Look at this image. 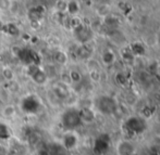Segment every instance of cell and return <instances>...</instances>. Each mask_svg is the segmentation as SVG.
Here are the masks:
<instances>
[{"mask_svg": "<svg viewBox=\"0 0 160 155\" xmlns=\"http://www.w3.org/2000/svg\"><path fill=\"white\" fill-rule=\"evenodd\" d=\"M150 155H160V145H152L149 149Z\"/></svg>", "mask_w": 160, "mask_h": 155, "instance_id": "obj_33", "label": "cell"}, {"mask_svg": "<svg viewBox=\"0 0 160 155\" xmlns=\"http://www.w3.org/2000/svg\"><path fill=\"white\" fill-rule=\"evenodd\" d=\"M42 103L36 94H28L20 102V109L26 115H35L42 110Z\"/></svg>", "mask_w": 160, "mask_h": 155, "instance_id": "obj_4", "label": "cell"}, {"mask_svg": "<svg viewBox=\"0 0 160 155\" xmlns=\"http://www.w3.org/2000/svg\"><path fill=\"white\" fill-rule=\"evenodd\" d=\"M122 58L125 60L127 62H132L133 60H134V55H133V53L131 52V50H130V48H127L125 50H123L122 51Z\"/></svg>", "mask_w": 160, "mask_h": 155, "instance_id": "obj_31", "label": "cell"}, {"mask_svg": "<svg viewBox=\"0 0 160 155\" xmlns=\"http://www.w3.org/2000/svg\"><path fill=\"white\" fill-rule=\"evenodd\" d=\"M117 152H118V155H135L136 148L131 141L122 140L118 143Z\"/></svg>", "mask_w": 160, "mask_h": 155, "instance_id": "obj_11", "label": "cell"}, {"mask_svg": "<svg viewBox=\"0 0 160 155\" xmlns=\"http://www.w3.org/2000/svg\"><path fill=\"white\" fill-rule=\"evenodd\" d=\"M1 114L4 118H12L17 114V107L13 104H8L2 109Z\"/></svg>", "mask_w": 160, "mask_h": 155, "instance_id": "obj_22", "label": "cell"}, {"mask_svg": "<svg viewBox=\"0 0 160 155\" xmlns=\"http://www.w3.org/2000/svg\"><path fill=\"white\" fill-rule=\"evenodd\" d=\"M116 82L120 86H125L128 84V77L124 73H118L116 75Z\"/></svg>", "mask_w": 160, "mask_h": 155, "instance_id": "obj_30", "label": "cell"}, {"mask_svg": "<svg viewBox=\"0 0 160 155\" xmlns=\"http://www.w3.org/2000/svg\"><path fill=\"white\" fill-rule=\"evenodd\" d=\"M26 74L32 79L34 84L44 86L48 82V74L40 65H28L26 66Z\"/></svg>", "mask_w": 160, "mask_h": 155, "instance_id": "obj_6", "label": "cell"}, {"mask_svg": "<svg viewBox=\"0 0 160 155\" xmlns=\"http://www.w3.org/2000/svg\"><path fill=\"white\" fill-rule=\"evenodd\" d=\"M80 114L83 124H91L96 118L95 112L91 107H82V109H80Z\"/></svg>", "mask_w": 160, "mask_h": 155, "instance_id": "obj_12", "label": "cell"}, {"mask_svg": "<svg viewBox=\"0 0 160 155\" xmlns=\"http://www.w3.org/2000/svg\"><path fill=\"white\" fill-rule=\"evenodd\" d=\"M89 76H91V79L93 82H99V79H100V73H99L98 69H92V71H89Z\"/></svg>", "mask_w": 160, "mask_h": 155, "instance_id": "obj_32", "label": "cell"}, {"mask_svg": "<svg viewBox=\"0 0 160 155\" xmlns=\"http://www.w3.org/2000/svg\"><path fill=\"white\" fill-rule=\"evenodd\" d=\"M130 50L134 57H142L145 54V47L141 42H133L130 46Z\"/></svg>", "mask_w": 160, "mask_h": 155, "instance_id": "obj_21", "label": "cell"}, {"mask_svg": "<svg viewBox=\"0 0 160 155\" xmlns=\"http://www.w3.org/2000/svg\"><path fill=\"white\" fill-rule=\"evenodd\" d=\"M123 127L130 136H141L147 129V122L141 116H131L124 122Z\"/></svg>", "mask_w": 160, "mask_h": 155, "instance_id": "obj_2", "label": "cell"}, {"mask_svg": "<svg viewBox=\"0 0 160 155\" xmlns=\"http://www.w3.org/2000/svg\"><path fill=\"white\" fill-rule=\"evenodd\" d=\"M46 13V8L42 4H36V6L31 7L26 12V16H28V21L31 24H36L38 25L39 22L42 20Z\"/></svg>", "mask_w": 160, "mask_h": 155, "instance_id": "obj_9", "label": "cell"}, {"mask_svg": "<svg viewBox=\"0 0 160 155\" xmlns=\"http://www.w3.org/2000/svg\"><path fill=\"white\" fill-rule=\"evenodd\" d=\"M26 139H28V141L31 143V144L34 145L40 140V136L37 131H35V130H30V131L26 134Z\"/></svg>", "mask_w": 160, "mask_h": 155, "instance_id": "obj_26", "label": "cell"}, {"mask_svg": "<svg viewBox=\"0 0 160 155\" xmlns=\"http://www.w3.org/2000/svg\"><path fill=\"white\" fill-rule=\"evenodd\" d=\"M61 144L65 148L67 151H71V150L75 149L78 144V134L74 131H67L63 136H62Z\"/></svg>", "mask_w": 160, "mask_h": 155, "instance_id": "obj_10", "label": "cell"}, {"mask_svg": "<svg viewBox=\"0 0 160 155\" xmlns=\"http://www.w3.org/2000/svg\"><path fill=\"white\" fill-rule=\"evenodd\" d=\"M80 10H81V6L78 1H76V0H70V1H68L67 11L65 12H68L69 15H71V16L78 15Z\"/></svg>", "mask_w": 160, "mask_h": 155, "instance_id": "obj_19", "label": "cell"}, {"mask_svg": "<svg viewBox=\"0 0 160 155\" xmlns=\"http://www.w3.org/2000/svg\"><path fill=\"white\" fill-rule=\"evenodd\" d=\"M52 91L55 93V96H57L58 99H61V100H64L68 96H70V91L67 87V84L65 82H61V84L56 85L52 88Z\"/></svg>", "mask_w": 160, "mask_h": 155, "instance_id": "obj_14", "label": "cell"}, {"mask_svg": "<svg viewBox=\"0 0 160 155\" xmlns=\"http://www.w3.org/2000/svg\"><path fill=\"white\" fill-rule=\"evenodd\" d=\"M92 53H93V49L89 47V42L88 44L80 45L78 48L76 49V55L78 57V59L88 60V59H91Z\"/></svg>", "mask_w": 160, "mask_h": 155, "instance_id": "obj_13", "label": "cell"}, {"mask_svg": "<svg viewBox=\"0 0 160 155\" xmlns=\"http://www.w3.org/2000/svg\"><path fill=\"white\" fill-rule=\"evenodd\" d=\"M110 7L108 6V4L106 3H100L98 7H97L96 9V13L97 15H98L99 17H102V19H105L106 16H108V15L110 14Z\"/></svg>", "mask_w": 160, "mask_h": 155, "instance_id": "obj_23", "label": "cell"}, {"mask_svg": "<svg viewBox=\"0 0 160 155\" xmlns=\"http://www.w3.org/2000/svg\"><path fill=\"white\" fill-rule=\"evenodd\" d=\"M96 109L98 110L99 113L103 115H113L118 111V102L111 96H100L96 99Z\"/></svg>", "mask_w": 160, "mask_h": 155, "instance_id": "obj_3", "label": "cell"}, {"mask_svg": "<svg viewBox=\"0 0 160 155\" xmlns=\"http://www.w3.org/2000/svg\"><path fill=\"white\" fill-rule=\"evenodd\" d=\"M52 59H53V61L57 63V64L65 65V64H67V62H68V60H69V57H68V54L64 52V51L57 50V51H55V52H53Z\"/></svg>", "mask_w": 160, "mask_h": 155, "instance_id": "obj_20", "label": "cell"}, {"mask_svg": "<svg viewBox=\"0 0 160 155\" xmlns=\"http://www.w3.org/2000/svg\"><path fill=\"white\" fill-rule=\"evenodd\" d=\"M82 1H87V0H82Z\"/></svg>", "mask_w": 160, "mask_h": 155, "instance_id": "obj_36", "label": "cell"}, {"mask_svg": "<svg viewBox=\"0 0 160 155\" xmlns=\"http://www.w3.org/2000/svg\"><path fill=\"white\" fill-rule=\"evenodd\" d=\"M72 31H73L74 38H75L76 41L80 45L88 44L94 37L93 30L91 28V26L86 25L84 22H82L80 25L76 26L75 28H73Z\"/></svg>", "mask_w": 160, "mask_h": 155, "instance_id": "obj_7", "label": "cell"}, {"mask_svg": "<svg viewBox=\"0 0 160 155\" xmlns=\"http://www.w3.org/2000/svg\"><path fill=\"white\" fill-rule=\"evenodd\" d=\"M69 79H70V82H73V84H80L83 79V75L78 69H71V71L69 72Z\"/></svg>", "mask_w": 160, "mask_h": 155, "instance_id": "obj_24", "label": "cell"}, {"mask_svg": "<svg viewBox=\"0 0 160 155\" xmlns=\"http://www.w3.org/2000/svg\"><path fill=\"white\" fill-rule=\"evenodd\" d=\"M8 82V90L11 93H18L20 91V89H21L20 84L15 79L10 80V82Z\"/></svg>", "mask_w": 160, "mask_h": 155, "instance_id": "obj_27", "label": "cell"}, {"mask_svg": "<svg viewBox=\"0 0 160 155\" xmlns=\"http://www.w3.org/2000/svg\"><path fill=\"white\" fill-rule=\"evenodd\" d=\"M89 1H92V2H96V3H97V2H100V0H89Z\"/></svg>", "mask_w": 160, "mask_h": 155, "instance_id": "obj_35", "label": "cell"}, {"mask_svg": "<svg viewBox=\"0 0 160 155\" xmlns=\"http://www.w3.org/2000/svg\"><path fill=\"white\" fill-rule=\"evenodd\" d=\"M12 137V130L6 123L0 122V141H6L11 139Z\"/></svg>", "mask_w": 160, "mask_h": 155, "instance_id": "obj_18", "label": "cell"}, {"mask_svg": "<svg viewBox=\"0 0 160 155\" xmlns=\"http://www.w3.org/2000/svg\"><path fill=\"white\" fill-rule=\"evenodd\" d=\"M14 55L25 66L34 64L40 65V63H42L40 55L31 48H17V52H14Z\"/></svg>", "mask_w": 160, "mask_h": 155, "instance_id": "obj_5", "label": "cell"}, {"mask_svg": "<svg viewBox=\"0 0 160 155\" xmlns=\"http://www.w3.org/2000/svg\"><path fill=\"white\" fill-rule=\"evenodd\" d=\"M67 6H68L67 0H56L55 2V9L58 12L64 13L67 11Z\"/></svg>", "mask_w": 160, "mask_h": 155, "instance_id": "obj_28", "label": "cell"}, {"mask_svg": "<svg viewBox=\"0 0 160 155\" xmlns=\"http://www.w3.org/2000/svg\"><path fill=\"white\" fill-rule=\"evenodd\" d=\"M1 75H2V77H3V79L6 80V82H10V80H13V79H14V77H15L14 72H13V69L11 68L10 66L2 67Z\"/></svg>", "mask_w": 160, "mask_h": 155, "instance_id": "obj_25", "label": "cell"}, {"mask_svg": "<svg viewBox=\"0 0 160 155\" xmlns=\"http://www.w3.org/2000/svg\"><path fill=\"white\" fill-rule=\"evenodd\" d=\"M116 59H117L116 54H114L113 51L110 50V49H107V50H105L101 53V62H102V64L107 65V66L113 64Z\"/></svg>", "mask_w": 160, "mask_h": 155, "instance_id": "obj_16", "label": "cell"}, {"mask_svg": "<svg viewBox=\"0 0 160 155\" xmlns=\"http://www.w3.org/2000/svg\"><path fill=\"white\" fill-rule=\"evenodd\" d=\"M61 126L67 131H74L76 128L83 125L82 118H81L80 110L75 107H70L65 110L61 115Z\"/></svg>", "mask_w": 160, "mask_h": 155, "instance_id": "obj_1", "label": "cell"}, {"mask_svg": "<svg viewBox=\"0 0 160 155\" xmlns=\"http://www.w3.org/2000/svg\"><path fill=\"white\" fill-rule=\"evenodd\" d=\"M12 6V0H0V11L8 12Z\"/></svg>", "mask_w": 160, "mask_h": 155, "instance_id": "obj_29", "label": "cell"}, {"mask_svg": "<svg viewBox=\"0 0 160 155\" xmlns=\"http://www.w3.org/2000/svg\"><path fill=\"white\" fill-rule=\"evenodd\" d=\"M38 155H50L49 154V152H48V150H40L39 151V153H38Z\"/></svg>", "mask_w": 160, "mask_h": 155, "instance_id": "obj_34", "label": "cell"}, {"mask_svg": "<svg viewBox=\"0 0 160 155\" xmlns=\"http://www.w3.org/2000/svg\"><path fill=\"white\" fill-rule=\"evenodd\" d=\"M47 150L50 155H68V151L61 143H52Z\"/></svg>", "mask_w": 160, "mask_h": 155, "instance_id": "obj_17", "label": "cell"}, {"mask_svg": "<svg viewBox=\"0 0 160 155\" xmlns=\"http://www.w3.org/2000/svg\"><path fill=\"white\" fill-rule=\"evenodd\" d=\"M111 139L108 134H100L94 141L93 151L96 155H105L109 151Z\"/></svg>", "mask_w": 160, "mask_h": 155, "instance_id": "obj_8", "label": "cell"}, {"mask_svg": "<svg viewBox=\"0 0 160 155\" xmlns=\"http://www.w3.org/2000/svg\"><path fill=\"white\" fill-rule=\"evenodd\" d=\"M4 34L9 36H12V37H17L20 35V28L18 27L17 24L14 23H7L4 25H2V27L0 28Z\"/></svg>", "mask_w": 160, "mask_h": 155, "instance_id": "obj_15", "label": "cell"}]
</instances>
